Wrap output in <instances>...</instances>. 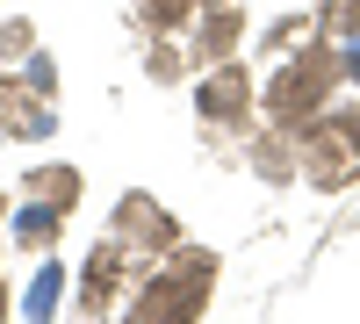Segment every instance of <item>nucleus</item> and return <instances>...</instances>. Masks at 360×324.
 <instances>
[{
  "instance_id": "1",
  "label": "nucleus",
  "mask_w": 360,
  "mask_h": 324,
  "mask_svg": "<svg viewBox=\"0 0 360 324\" xmlns=\"http://www.w3.org/2000/svg\"><path fill=\"white\" fill-rule=\"evenodd\" d=\"M209 288H217V252H166V259H152V274L137 281V296H130V317L137 324H159V317H202L209 310Z\"/></svg>"
},
{
  "instance_id": "2",
  "label": "nucleus",
  "mask_w": 360,
  "mask_h": 324,
  "mask_svg": "<svg viewBox=\"0 0 360 324\" xmlns=\"http://www.w3.org/2000/svg\"><path fill=\"white\" fill-rule=\"evenodd\" d=\"M346 79V51H332V44H303L295 58H281V72L266 79V94H259V108L274 115L281 130H303L317 108H332V86Z\"/></svg>"
},
{
  "instance_id": "3",
  "label": "nucleus",
  "mask_w": 360,
  "mask_h": 324,
  "mask_svg": "<svg viewBox=\"0 0 360 324\" xmlns=\"http://www.w3.org/2000/svg\"><path fill=\"white\" fill-rule=\"evenodd\" d=\"M295 159H303V181L339 195L360 181V108H317L303 130H295Z\"/></svg>"
},
{
  "instance_id": "4",
  "label": "nucleus",
  "mask_w": 360,
  "mask_h": 324,
  "mask_svg": "<svg viewBox=\"0 0 360 324\" xmlns=\"http://www.w3.org/2000/svg\"><path fill=\"white\" fill-rule=\"evenodd\" d=\"M108 238H123V252L137 259V267H152V259H166L180 245V223L159 209L152 195H123L115 202V223H108Z\"/></svg>"
},
{
  "instance_id": "5",
  "label": "nucleus",
  "mask_w": 360,
  "mask_h": 324,
  "mask_svg": "<svg viewBox=\"0 0 360 324\" xmlns=\"http://www.w3.org/2000/svg\"><path fill=\"white\" fill-rule=\"evenodd\" d=\"M195 115L209 130H245L252 123V79L238 58H224V65H209V79L195 86Z\"/></svg>"
},
{
  "instance_id": "6",
  "label": "nucleus",
  "mask_w": 360,
  "mask_h": 324,
  "mask_svg": "<svg viewBox=\"0 0 360 324\" xmlns=\"http://www.w3.org/2000/svg\"><path fill=\"white\" fill-rule=\"evenodd\" d=\"M130 274H137V259L123 252V238H101L94 252H86V274H79V310H86V317L115 310V296H123Z\"/></svg>"
},
{
  "instance_id": "7",
  "label": "nucleus",
  "mask_w": 360,
  "mask_h": 324,
  "mask_svg": "<svg viewBox=\"0 0 360 324\" xmlns=\"http://www.w3.org/2000/svg\"><path fill=\"white\" fill-rule=\"evenodd\" d=\"M0 130H8V137H51V130H58L51 94H37V86L15 79L8 65H0Z\"/></svg>"
},
{
  "instance_id": "8",
  "label": "nucleus",
  "mask_w": 360,
  "mask_h": 324,
  "mask_svg": "<svg viewBox=\"0 0 360 324\" xmlns=\"http://www.w3.org/2000/svg\"><path fill=\"white\" fill-rule=\"evenodd\" d=\"M238 29H245V15H238L231 0L202 8V15H195V44H188V65H224V58H238Z\"/></svg>"
},
{
  "instance_id": "9",
  "label": "nucleus",
  "mask_w": 360,
  "mask_h": 324,
  "mask_svg": "<svg viewBox=\"0 0 360 324\" xmlns=\"http://www.w3.org/2000/svg\"><path fill=\"white\" fill-rule=\"evenodd\" d=\"M245 159H252L259 181H274V188L303 173V159H295V130H281V123H274V130H259V137L245 144Z\"/></svg>"
},
{
  "instance_id": "10",
  "label": "nucleus",
  "mask_w": 360,
  "mask_h": 324,
  "mask_svg": "<svg viewBox=\"0 0 360 324\" xmlns=\"http://www.w3.org/2000/svg\"><path fill=\"white\" fill-rule=\"evenodd\" d=\"M22 202H44V209H65L72 216V202H79V173L72 166H29L22 181H15Z\"/></svg>"
},
{
  "instance_id": "11",
  "label": "nucleus",
  "mask_w": 360,
  "mask_h": 324,
  "mask_svg": "<svg viewBox=\"0 0 360 324\" xmlns=\"http://www.w3.org/2000/svg\"><path fill=\"white\" fill-rule=\"evenodd\" d=\"M58 223H65V209H44V202H22V209H8V238L29 245V252H44L58 238Z\"/></svg>"
},
{
  "instance_id": "12",
  "label": "nucleus",
  "mask_w": 360,
  "mask_h": 324,
  "mask_svg": "<svg viewBox=\"0 0 360 324\" xmlns=\"http://www.w3.org/2000/svg\"><path fill=\"white\" fill-rule=\"evenodd\" d=\"M202 8H217V0H137V22L152 37H180V29H195Z\"/></svg>"
},
{
  "instance_id": "13",
  "label": "nucleus",
  "mask_w": 360,
  "mask_h": 324,
  "mask_svg": "<svg viewBox=\"0 0 360 324\" xmlns=\"http://www.w3.org/2000/svg\"><path fill=\"white\" fill-rule=\"evenodd\" d=\"M317 29H324V37H339V44H360V0H324Z\"/></svg>"
},
{
  "instance_id": "14",
  "label": "nucleus",
  "mask_w": 360,
  "mask_h": 324,
  "mask_svg": "<svg viewBox=\"0 0 360 324\" xmlns=\"http://www.w3.org/2000/svg\"><path fill=\"white\" fill-rule=\"evenodd\" d=\"M58 288H65V267H58V259H51V267H44L37 281H29V296H22V310H29V317H51V303H58Z\"/></svg>"
},
{
  "instance_id": "15",
  "label": "nucleus",
  "mask_w": 360,
  "mask_h": 324,
  "mask_svg": "<svg viewBox=\"0 0 360 324\" xmlns=\"http://www.w3.org/2000/svg\"><path fill=\"white\" fill-rule=\"evenodd\" d=\"M29 51H37V29H29L22 15H15V22H0V65H22Z\"/></svg>"
},
{
  "instance_id": "16",
  "label": "nucleus",
  "mask_w": 360,
  "mask_h": 324,
  "mask_svg": "<svg viewBox=\"0 0 360 324\" xmlns=\"http://www.w3.org/2000/svg\"><path fill=\"white\" fill-rule=\"evenodd\" d=\"M144 72H152L159 86H173L180 72H188V51H180V44H152V58H144Z\"/></svg>"
},
{
  "instance_id": "17",
  "label": "nucleus",
  "mask_w": 360,
  "mask_h": 324,
  "mask_svg": "<svg viewBox=\"0 0 360 324\" xmlns=\"http://www.w3.org/2000/svg\"><path fill=\"white\" fill-rule=\"evenodd\" d=\"M22 65H29V86H37V94H58V65H51L44 51H29Z\"/></svg>"
},
{
  "instance_id": "18",
  "label": "nucleus",
  "mask_w": 360,
  "mask_h": 324,
  "mask_svg": "<svg viewBox=\"0 0 360 324\" xmlns=\"http://www.w3.org/2000/svg\"><path fill=\"white\" fill-rule=\"evenodd\" d=\"M303 29H317V22H303V15H281L274 29H266V44H274V51H288L295 37H303Z\"/></svg>"
},
{
  "instance_id": "19",
  "label": "nucleus",
  "mask_w": 360,
  "mask_h": 324,
  "mask_svg": "<svg viewBox=\"0 0 360 324\" xmlns=\"http://www.w3.org/2000/svg\"><path fill=\"white\" fill-rule=\"evenodd\" d=\"M346 72H353V79H360V44H346Z\"/></svg>"
},
{
  "instance_id": "20",
  "label": "nucleus",
  "mask_w": 360,
  "mask_h": 324,
  "mask_svg": "<svg viewBox=\"0 0 360 324\" xmlns=\"http://www.w3.org/2000/svg\"><path fill=\"white\" fill-rule=\"evenodd\" d=\"M8 209H15V202H8V195H0V223H8Z\"/></svg>"
},
{
  "instance_id": "21",
  "label": "nucleus",
  "mask_w": 360,
  "mask_h": 324,
  "mask_svg": "<svg viewBox=\"0 0 360 324\" xmlns=\"http://www.w3.org/2000/svg\"><path fill=\"white\" fill-rule=\"evenodd\" d=\"M8 303H15V296H8V281H0V310H8Z\"/></svg>"
}]
</instances>
